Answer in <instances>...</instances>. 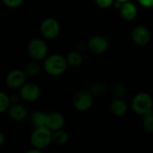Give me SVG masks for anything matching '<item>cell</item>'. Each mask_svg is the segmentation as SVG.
<instances>
[{"label": "cell", "instance_id": "1", "mask_svg": "<svg viewBox=\"0 0 153 153\" xmlns=\"http://www.w3.org/2000/svg\"><path fill=\"white\" fill-rule=\"evenodd\" d=\"M131 107L133 111L140 117L152 114L153 113V102L152 96L148 92L144 91L136 93L132 99Z\"/></svg>", "mask_w": 153, "mask_h": 153}, {"label": "cell", "instance_id": "2", "mask_svg": "<svg viewBox=\"0 0 153 153\" xmlns=\"http://www.w3.org/2000/svg\"><path fill=\"white\" fill-rule=\"evenodd\" d=\"M32 148L39 151L47 149L52 143V132L46 126L33 128L30 136Z\"/></svg>", "mask_w": 153, "mask_h": 153}, {"label": "cell", "instance_id": "3", "mask_svg": "<svg viewBox=\"0 0 153 153\" xmlns=\"http://www.w3.org/2000/svg\"><path fill=\"white\" fill-rule=\"evenodd\" d=\"M65 57L59 54H54L48 56L44 62V70L51 76L62 75L67 69Z\"/></svg>", "mask_w": 153, "mask_h": 153}, {"label": "cell", "instance_id": "4", "mask_svg": "<svg viewBox=\"0 0 153 153\" xmlns=\"http://www.w3.org/2000/svg\"><path fill=\"white\" fill-rule=\"evenodd\" d=\"M73 107L79 112L90 110L94 103V98L88 91H79L73 98Z\"/></svg>", "mask_w": 153, "mask_h": 153}, {"label": "cell", "instance_id": "5", "mask_svg": "<svg viewBox=\"0 0 153 153\" xmlns=\"http://www.w3.org/2000/svg\"><path fill=\"white\" fill-rule=\"evenodd\" d=\"M28 54L34 61L43 60L48 54V46L40 39H32L28 45Z\"/></svg>", "mask_w": 153, "mask_h": 153}, {"label": "cell", "instance_id": "6", "mask_svg": "<svg viewBox=\"0 0 153 153\" xmlns=\"http://www.w3.org/2000/svg\"><path fill=\"white\" fill-rule=\"evenodd\" d=\"M41 91L38 84L34 82H25L19 89V95L22 100L26 102H34L40 97Z\"/></svg>", "mask_w": 153, "mask_h": 153}, {"label": "cell", "instance_id": "7", "mask_svg": "<svg viewBox=\"0 0 153 153\" xmlns=\"http://www.w3.org/2000/svg\"><path fill=\"white\" fill-rule=\"evenodd\" d=\"M27 76L21 69H13L7 73L5 76V83L7 87L13 90H19L25 82Z\"/></svg>", "mask_w": 153, "mask_h": 153}, {"label": "cell", "instance_id": "8", "mask_svg": "<svg viewBox=\"0 0 153 153\" xmlns=\"http://www.w3.org/2000/svg\"><path fill=\"white\" fill-rule=\"evenodd\" d=\"M40 31L45 38L48 39H55L60 31L59 23L54 18H47L40 25Z\"/></svg>", "mask_w": 153, "mask_h": 153}, {"label": "cell", "instance_id": "9", "mask_svg": "<svg viewBox=\"0 0 153 153\" xmlns=\"http://www.w3.org/2000/svg\"><path fill=\"white\" fill-rule=\"evenodd\" d=\"M65 124V116L59 111H51L47 114L46 127L51 132L63 129Z\"/></svg>", "mask_w": 153, "mask_h": 153}, {"label": "cell", "instance_id": "10", "mask_svg": "<svg viewBox=\"0 0 153 153\" xmlns=\"http://www.w3.org/2000/svg\"><path fill=\"white\" fill-rule=\"evenodd\" d=\"M7 113L9 115V117L13 121L17 122V123H21V122L24 121L29 116L26 107L21 103L10 105V107L7 110Z\"/></svg>", "mask_w": 153, "mask_h": 153}, {"label": "cell", "instance_id": "11", "mask_svg": "<svg viewBox=\"0 0 153 153\" xmlns=\"http://www.w3.org/2000/svg\"><path fill=\"white\" fill-rule=\"evenodd\" d=\"M132 39L136 45L145 46L150 41L151 34L149 30L145 26L138 25L134 27L132 31Z\"/></svg>", "mask_w": 153, "mask_h": 153}, {"label": "cell", "instance_id": "12", "mask_svg": "<svg viewBox=\"0 0 153 153\" xmlns=\"http://www.w3.org/2000/svg\"><path fill=\"white\" fill-rule=\"evenodd\" d=\"M90 51H91L94 54H102L104 52H106V50L108 49V40L100 35H96L91 37L87 44Z\"/></svg>", "mask_w": 153, "mask_h": 153}, {"label": "cell", "instance_id": "13", "mask_svg": "<svg viewBox=\"0 0 153 153\" xmlns=\"http://www.w3.org/2000/svg\"><path fill=\"white\" fill-rule=\"evenodd\" d=\"M111 113L116 117H123L128 111V105L124 99L115 98L109 106Z\"/></svg>", "mask_w": 153, "mask_h": 153}, {"label": "cell", "instance_id": "14", "mask_svg": "<svg viewBox=\"0 0 153 153\" xmlns=\"http://www.w3.org/2000/svg\"><path fill=\"white\" fill-rule=\"evenodd\" d=\"M120 13L121 16L126 21L134 20L137 15V8L134 4L131 3L130 1L122 3L120 6Z\"/></svg>", "mask_w": 153, "mask_h": 153}, {"label": "cell", "instance_id": "15", "mask_svg": "<svg viewBox=\"0 0 153 153\" xmlns=\"http://www.w3.org/2000/svg\"><path fill=\"white\" fill-rule=\"evenodd\" d=\"M47 112L42 110H34L30 115V122L33 128L38 127H43L46 126V121H47Z\"/></svg>", "mask_w": 153, "mask_h": 153}, {"label": "cell", "instance_id": "16", "mask_svg": "<svg viewBox=\"0 0 153 153\" xmlns=\"http://www.w3.org/2000/svg\"><path fill=\"white\" fill-rule=\"evenodd\" d=\"M65 61L67 65L69 66L79 67L83 62V57L80 51H71L67 54Z\"/></svg>", "mask_w": 153, "mask_h": 153}, {"label": "cell", "instance_id": "17", "mask_svg": "<svg viewBox=\"0 0 153 153\" xmlns=\"http://www.w3.org/2000/svg\"><path fill=\"white\" fill-rule=\"evenodd\" d=\"M69 141V134L64 130L60 129L55 132H52V143L58 146H63L66 144Z\"/></svg>", "mask_w": 153, "mask_h": 153}, {"label": "cell", "instance_id": "18", "mask_svg": "<svg viewBox=\"0 0 153 153\" xmlns=\"http://www.w3.org/2000/svg\"><path fill=\"white\" fill-rule=\"evenodd\" d=\"M107 91V86L105 82L102 81H96L94 82L91 86L90 93L93 96V98H100L103 95H105Z\"/></svg>", "mask_w": 153, "mask_h": 153}, {"label": "cell", "instance_id": "19", "mask_svg": "<svg viewBox=\"0 0 153 153\" xmlns=\"http://www.w3.org/2000/svg\"><path fill=\"white\" fill-rule=\"evenodd\" d=\"M23 72L27 77H36L40 73V65L37 61H31L26 65Z\"/></svg>", "mask_w": 153, "mask_h": 153}, {"label": "cell", "instance_id": "20", "mask_svg": "<svg viewBox=\"0 0 153 153\" xmlns=\"http://www.w3.org/2000/svg\"><path fill=\"white\" fill-rule=\"evenodd\" d=\"M142 127L146 134L153 133V113L142 117Z\"/></svg>", "mask_w": 153, "mask_h": 153}, {"label": "cell", "instance_id": "21", "mask_svg": "<svg viewBox=\"0 0 153 153\" xmlns=\"http://www.w3.org/2000/svg\"><path fill=\"white\" fill-rule=\"evenodd\" d=\"M10 105L11 103L9 100V95L4 91H0V114L7 112Z\"/></svg>", "mask_w": 153, "mask_h": 153}, {"label": "cell", "instance_id": "22", "mask_svg": "<svg viewBox=\"0 0 153 153\" xmlns=\"http://www.w3.org/2000/svg\"><path fill=\"white\" fill-rule=\"evenodd\" d=\"M112 93H113L115 98H121V99H123V97L126 93V86L123 83H120V82L115 83L113 85V87H112Z\"/></svg>", "mask_w": 153, "mask_h": 153}, {"label": "cell", "instance_id": "23", "mask_svg": "<svg viewBox=\"0 0 153 153\" xmlns=\"http://www.w3.org/2000/svg\"><path fill=\"white\" fill-rule=\"evenodd\" d=\"M2 1H3V3H4L6 6H8V7H10V8L18 7V6H20V5L22 4V2H23V0H2Z\"/></svg>", "mask_w": 153, "mask_h": 153}, {"label": "cell", "instance_id": "24", "mask_svg": "<svg viewBox=\"0 0 153 153\" xmlns=\"http://www.w3.org/2000/svg\"><path fill=\"white\" fill-rule=\"evenodd\" d=\"M114 0H95L96 4L101 8H108L113 4Z\"/></svg>", "mask_w": 153, "mask_h": 153}, {"label": "cell", "instance_id": "25", "mask_svg": "<svg viewBox=\"0 0 153 153\" xmlns=\"http://www.w3.org/2000/svg\"><path fill=\"white\" fill-rule=\"evenodd\" d=\"M9 100H10V103L11 105L12 104H17V103H20V101L22 100L21 98H20V95L19 93H13L12 95H9Z\"/></svg>", "mask_w": 153, "mask_h": 153}, {"label": "cell", "instance_id": "26", "mask_svg": "<svg viewBox=\"0 0 153 153\" xmlns=\"http://www.w3.org/2000/svg\"><path fill=\"white\" fill-rule=\"evenodd\" d=\"M138 1L144 7H152L153 5V0H138Z\"/></svg>", "mask_w": 153, "mask_h": 153}, {"label": "cell", "instance_id": "27", "mask_svg": "<svg viewBox=\"0 0 153 153\" xmlns=\"http://www.w3.org/2000/svg\"><path fill=\"white\" fill-rule=\"evenodd\" d=\"M4 143H5V135L2 131H0V148L4 144Z\"/></svg>", "mask_w": 153, "mask_h": 153}, {"label": "cell", "instance_id": "28", "mask_svg": "<svg viewBox=\"0 0 153 153\" xmlns=\"http://www.w3.org/2000/svg\"><path fill=\"white\" fill-rule=\"evenodd\" d=\"M24 153H42V151H39L38 149H35V148H31V149L26 151Z\"/></svg>", "mask_w": 153, "mask_h": 153}, {"label": "cell", "instance_id": "29", "mask_svg": "<svg viewBox=\"0 0 153 153\" xmlns=\"http://www.w3.org/2000/svg\"><path fill=\"white\" fill-rule=\"evenodd\" d=\"M118 2H120V3H125V2H128L129 0H117Z\"/></svg>", "mask_w": 153, "mask_h": 153}, {"label": "cell", "instance_id": "30", "mask_svg": "<svg viewBox=\"0 0 153 153\" xmlns=\"http://www.w3.org/2000/svg\"><path fill=\"white\" fill-rule=\"evenodd\" d=\"M49 153H56V152H49Z\"/></svg>", "mask_w": 153, "mask_h": 153}]
</instances>
